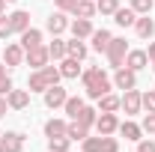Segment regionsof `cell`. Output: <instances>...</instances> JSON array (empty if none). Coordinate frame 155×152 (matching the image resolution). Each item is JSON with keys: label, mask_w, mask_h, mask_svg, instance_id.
Instances as JSON below:
<instances>
[{"label": "cell", "mask_w": 155, "mask_h": 152, "mask_svg": "<svg viewBox=\"0 0 155 152\" xmlns=\"http://www.w3.org/2000/svg\"><path fill=\"white\" fill-rule=\"evenodd\" d=\"M69 30H72V36H75V39L93 36V24H90V18H75L72 24H69Z\"/></svg>", "instance_id": "cell-14"}, {"label": "cell", "mask_w": 155, "mask_h": 152, "mask_svg": "<svg viewBox=\"0 0 155 152\" xmlns=\"http://www.w3.org/2000/svg\"><path fill=\"white\" fill-rule=\"evenodd\" d=\"M9 27H12V33H24V30L30 27V12H24V9H15V12L9 15Z\"/></svg>", "instance_id": "cell-10"}, {"label": "cell", "mask_w": 155, "mask_h": 152, "mask_svg": "<svg viewBox=\"0 0 155 152\" xmlns=\"http://www.w3.org/2000/svg\"><path fill=\"white\" fill-rule=\"evenodd\" d=\"M66 98H69V95H66V90H63L60 84H54V87H48V90H45V104H48L51 111H54V107H63V104H66Z\"/></svg>", "instance_id": "cell-6"}, {"label": "cell", "mask_w": 155, "mask_h": 152, "mask_svg": "<svg viewBox=\"0 0 155 152\" xmlns=\"http://www.w3.org/2000/svg\"><path fill=\"white\" fill-rule=\"evenodd\" d=\"M146 134H155V114H146L143 116V125H140Z\"/></svg>", "instance_id": "cell-40"}, {"label": "cell", "mask_w": 155, "mask_h": 152, "mask_svg": "<svg viewBox=\"0 0 155 152\" xmlns=\"http://www.w3.org/2000/svg\"><path fill=\"white\" fill-rule=\"evenodd\" d=\"M101 152H119V143H116V137L104 134V137H101Z\"/></svg>", "instance_id": "cell-36"}, {"label": "cell", "mask_w": 155, "mask_h": 152, "mask_svg": "<svg viewBox=\"0 0 155 152\" xmlns=\"http://www.w3.org/2000/svg\"><path fill=\"white\" fill-rule=\"evenodd\" d=\"M134 30H137V36H140V39H152V33H155V21L149 18V15H143V18L134 21Z\"/></svg>", "instance_id": "cell-18"}, {"label": "cell", "mask_w": 155, "mask_h": 152, "mask_svg": "<svg viewBox=\"0 0 155 152\" xmlns=\"http://www.w3.org/2000/svg\"><path fill=\"white\" fill-rule=\"evenodd\" d=\"M93 51H98V54H101V51H107V45H110V33H107V30H93Z\"/></svg>", "instance_id": "cell-22"}, {"label": "cell", "mask_w": 155, "mask_h": 152, "mask_svg": "<svg viewBox=\"0 0 155 152\" xmlns=\"http://www.w3.org/2000/svg\"><path fill=\"white\" fill-rule=\"evenodd\" d=\"M66 125L69 122H63V119H48L45 122V137H66Z\"/></svg>", "instance_id": "cell-26"}, {"label": "cell", "mask_w": 155, "mask_h": 152, "mask_svg": "<svg viewBox=\"0 0 155 152\" xmlns=\"http://www.w3.org/2000/svg\"><path fill=\"white\" fill-rule=\"evenodd\" d=\"M81 81H84V90L90 98H101L104 93H110V78L104 75V69H87V72H81Z\"/></svg>", "instance_id": "cell-1"}, {"label": "cell", "mask_w": 155, "mask_h": 152, "mask_svg": "<svg viewBox=\"0 0 155 152\" xmlns=\"http://www.w3.org/2000/svg\"><path fill=\"white\" fill-rule=\"evenodd\" d=\"M119 111V98L114 93H104L98 98V114H116Z\"/></svg>", "instance_id": "cell-20"}, {"label": "cell", "mask_w": 155, "mask_h": 152, "mask_svg": "<svg viewBox=\"0 0 155 152\" xmlns=\"http://www.w3.org/2000/svg\"><path fill=\"white\" fill-rule=\"evenodd\" d=\"M6 101H9L12 111H24V107L30 104V93H27V90H12V93L6 95Z\"/></svg>", "instance_id": "cell-13"}, {"label": "cell", "mask_w": 155, "mask_h": 152, "mask_svg": "<svg viewBox=\"0 0 155 152\" xmlns=\"http://www.w3.org/2000/svg\"><path fill=\"white\" fill-rule=\"evenodd\" d=\"M6 3H15V0H6Z\"/></svg>", "instance_id": "cell-48"}, {"label": "cell", "mask_w": 155, "mask_h": 152, "mask_svg": "<svg viewBox=\"0 0 155 152\" xmlns=\"http://www.w3.org/2000/svg\"><path fill=\"white\" fill-rule=\"evenodd\" d=\"M104 54H107V63H110V69H119V66H125V54H128V45H125V39L114 36Z\"/></svg>", "instance_id": "cell-2"}, {"label": "cell", "mask_w": 155, "mask_h": 152, "mask_svg": "<svg viewBox=\"0 0 155 152\" xmlns=\"http://www.w3.org/2000/svg\"><path fill=\"white\" fill-rule=\"evenodd\" d=\"M12 36V27H9V15H0V39Z\"/></svg>", "instance_id": "cell-38"}, {"label": "cell", "mask_w": 155, "mask_h": 152, "mask_svg": "<svg viewBox=\"0 0 155 152\" xmlns=\"http://www.w3.org/2000/svg\"><path fill=\"white\" fill-rule=\"evenodd\" d=\"M125 66H128L131 72H140V69H146V66H149V57H146V51H128V54H125Z\"/></svg>", "instance_id": "cell-11"}, {"label": "cell", "mask_w": 155, "mask_h": 152, "mask_svg": "<svg viewBox=\"0 0 155 152\" xmlns=\"http://www.w3.org/2000/svg\"><path fill=\"white\" fill-rule=\"evenodd\" d=\"M134 84H137V72H131L128 66H119L116 69V75H114L116 90H134Z\"/></svg>", "instance_id": "cell-3"}, {"label": "cell", "mask_w": 155, "mask_h": 152, "mask_svg": "<svg viewBox=\"0 0 155 152\" xmlns=\"http://www.w3.org/2000/svg\"><path fill=\"white\" fill-rule=\"evenodd\" d=\"M140 104H143V111L155 114V90H149V93H140Z\"/></svg>", "instance_id": "cell-34"}, {"label": "cell", "mask_w": 155, "mask_h": 152, "mask_svg": "<svg viewBox=\"0 0 155 152\" xmlns=\"http://www.w3.org/2000/svg\"><path fill=\"white\" fill-rule=\"evenodd\" d=\"M84 152H101V134L98 137H84Z\"/></svg>", "instance_id": "cell-33"}, {"label": "cell", "mask_w": 155, "mask_h": 152, "mask_svg": "<svg viewBox=\"0 0 155 152\" xmlns=\"http://www.w3.org/2000/svg\"><path fill=\"white\" fill-rule=\"evenodd\" d=\"M3 63H6V66H21V63H24V48H21V45H6Z\"/></svg>", "instance_id": "cell-15"}, {"label": "cell", "mask_w": 155, "mask_h": 152, "mask_svg": "<svg viewBox=\"0 0 155 152\" xmlns=\"http://www.w3.org/2000/svg\"><path fill=\"white\" fill-rule=\"evenodd\" d=\"M0 152H3V137H0Z\"/></svg>", "instance_id": "cell-46"}, {"label": "cell", "mask_w": 155, "mask_h": 152, "mask_svg": "<svg viewBox=\"0 0 155 152\" xmlns=\"http://www.w3.org/2000/svg\"><path fill=\"white\" fill-rule=\"evenodd\" d=\"M146 57H149V63L155 60V42H149V48H146Z\"/></svg>", "instance_id": "cell-43"}, {"label": "cell", "mask_w": 155, "mask_h": 152, "mask_svg": "<svg viewBox=\"0 0 155 152\" xmlns=\"http://www.w3.org/2000/svg\"><path fill=\"white\" fill-rule=\"evenodd\" d=\"M0 75H6V63H0Z\"/></svg>", "instance_id": "cell-45"}, {"label": "cell", "mask_w": 155, "mask_h": 152, "mask_svg": "<svg viewBox=\"0 0 155 152\" xmlns=\"http://www.w3.org/2000/svg\"><path fill=\"white\" fill-rule=\"evenodd\" d=\"M66 57H75V60H84L87 57V45L81 39L72 36V42H66Z\"/></svg>", "instance_id": "cell-24"}, {"label": "cell", "mask_w": 155, "mask_h": 152, "mask_svg": "<svg viewBox=\"0 0 155 152\" xmlns=\"http://www.w3.org/2000/svg\"><path fill=\"white\" fill-rule=\"evenodd\" d=\"M48 54H51V60H63L66 57V42L60 36H54V42L48 45Z\"/></svg>", "instance_id": "cell-28"}, {"label": "cell", "mask_w": 155, "mask_h": 152, "mask_svg": "<svg viewBox=\"0 0 155 152\" xmlns=\"http://www.w3.org/2000/svg\"><path fill=\"white\" fill-rule=\"evenodd\" d=\"M3 12H6V0H0V15H3Z\"/></svg>", "instance_id": "cell-44"}, {"label": "cell", "mask_w": 155, "mask_h": 152, "mask_svg": "<svg viewBox=\"0 0 155 152\" xmlns=\"http://www.w3.org/2000/svg\"><path fill=\"white\" fill-rule=\"evenodd\" d=\"M39 72H42V75H45V81H48V84H51V87H54V84H60V69L57 66H45V69H39Z\"/></svg>", "instance_id": "cell-32"}, {"label": "cell", "mask_w": 155, "mask_h": 152, "mask_svg": "<svg viewBox=\"0 0 155 152\" xmlns=\"http://www.w3.org/2000/svg\"><path fill=\"white\" fill-rule=\"evenodd\" d=\"M12 90H15V87H12V78H9V75H0V95H9Z\"/></svg>", "instance_id": "cell-37"}, {"label": "cell", "mask_w": 155, "mask_h": 152, "mask_svg": "<svg viewBox=\"0 0 155 152\" xmlns=\"http://www.w3.org/2000/svg\"><path fill=\"white\" fill-rule=\"evenodd\" d=\"M60 75H63V78H78V75H81V60L63 57V63H60Z\"/></svg>", "instance_id": "cell-17"}, {"label": "cell", "mask_w": 155, "mask_h": 152, "mask_svg": "<svg viewBox=\"0 0 155 152\" xmlns=\"http://www.w3.org/2000/svg\"><path fill=\"white\" fill-rule=\"evenodd\" d=\"M96 119H98V111H96V107H87V104H84V111L78 114V122H84L87 128H93V125H96Z\"/></svg>", "instance_id": "cell-27"}, {"label": "cell", "mask_w": 155, "mask_h": 152, "mask_svg": "<svg viewBox=\"0 0 155 152\" xmlns=\"http://www.w3.org/2000/svg\"><path fill=\"white\" fill-rule=\"evenodd\" d=\"M116 131L122 134L125 140H140V137H143V128H140L137 122H131V119H125V122H119V128H116Z\"/></svg>", "instance_id": "cell-16"}, {"label": "cell", "mask_w": 155, "mask_h": 152, "mask_svg": "<svg viewBox=\"0 0 155 152\" xmlns=\"http://www.w3.org/2000/svg\"><path fill=\"white\" fill-rule=\"evenodd\" d=\"M36 45H42V30H36V27H27V30L21 33V48H24V54H27L30 48H36Z\"/></svg>", "instance_id": "cell-12"}, {"label": "cell", "mask_w": 155, "mask_h": 152, "mask_svg": "<svg viewBox=\"0 0 155 152\" xmlns=\"http://www.w3.org/2000/svg\"><path fill=\"white\" fill-rule=\"evenodd\" d=\"M96 12H98V9H96V3H93V0H78L75 9H72V15H75V18H93Z\"/></svg>", "instance_id": "cell-19"}, {"label": "cell", "mask_w": 155, "mask_h": 152, "mask_svg": "<svg viewBox=\"0 0 155 152\" xmlns=\"http://www.w3.org/2000/svg\"><path fill=\"white\" fill-rule=\"evenodd\" d=\"M131 9L137 15H149L152 12V0H131Z\"/></svg>", "instance_id": "cell-35"}, {"label": "cell", "mask_w": 155, "mask_h": 152, "mask_svg": "<svg viewBox=\"0 0 155 152\" xmlns=\"http://www.w3.org/2000/svg\"><path fill=\"white\" fill-rule=\"evenodd\" d=\"M24 60H27V66H33V69H45L48 60H51V54H48L45 45H36V48H30V51L24 54Z\"/></svg>", "instance_id": "cell-4"}, {"label": "cell", "mask_w": 155, "mask_h": 152, "mask_svg": "<svg viewBox=\"0 0 155 152\" xmlns=\"http://www.w3.org/2000/svg\"><path fill=\"white\" fill-rule=\"evenodd\" d=\"M137 152H155V140L140 137V140H137Z\"/></svg>", "instance_id": "cell-39"}, {"label": "cell", "mask_w": 155, "mask_h": 152, "mask_svg": "<svg viewBox=\"0 0 155 152\" xmlns=\"http://www.w3.org/2000/svg\"><path fill=\"white\" fill-rule=\"evenodd\" d=\"M0 137H3V152H21L24 149V134L21 131H6Z\"/></svg>", "instance_id": "cell-9"}, {"label": "cell", "mask_w": 155, "mask_h": 152, "mask_svg": "<svg viewBox=\"0 0 155 152\" xmlns=\"http://www.w3.org/2000/svg\"><path fill=\"white\" fill-rule=\"evenodd\" d=\"M6 107H9V101H6V95H0V116H6Z\"/></svg>", "instance_id": "cell-42"}, {"label": "cell", "mask_w": 155, "mask_h": 152, "mask_svg": "<svg viewBox=\"0 0 155 152\" xmlns=\"http://www.w3.org/2000/svg\"><path fill=\"white\" fill-rule=\"evenodd\" d=\"M69 146H72L69 137H48V149L51 152H69Z\"/></svg>", "instance_id": "cell-30"}, {"label": "cell", "mask_w": 155, "mask_h": 152, "mask_svg": "<svg viewBox=\"0 0 155 152\" xmlns=\"http://www.w3.org/2000/svg\"><path fill=\"white\" fill-rule=\"evenodd\" d=\"M116 128H119V119H116V114H98L96 119V131L104 137V134H114Z\"/></svg>", "instance_id": "cell-7"}, {"label": "cell", "mask_w": 155, "mask_h": 152, "mask_svg": "<svg viewBox=\"0 0 155 152\" xmlns=\"http://www.w3.org/2000/svg\"><path fill=\"white\" fill-rule=\"evenodd\" d=\"M54 3H57V9H60V12H72L78 0H54Z\"/></svg>", "instance_id": "cell-41"}, {"label": "cell", "mask_w": 155, "mask_h": 152, "mask_svg": "<svg viewBox=\"0 0 155 152\" xmlns=\"http://www.w3.org/2000/svg\"><path fill=\"white\" fill-rule=\"evenodd\" d=\"M63 107H66V114L72 116V119H78V114H81V111H84V98H66V104H63Z\"/></svg>", "instance_id": "cell-29"}, {"label": "cell", "mask_w": 155, "mask_h": 152, "mask_svg": "<svg viewBox=\"0 0 155 152\" xmlns=\"http://www.w3.org/2000/svg\"><path fill=\"white\" fill-rule=\"evenodd\" d=\"M119 107H122L128 116L140 114V107H143V104H140V93H137V90H125L122 98H119Z\"/></svg>", "instance_id": "cell-5"}, {"label": "cell", "mask_w": 155, "mask_h": 152, "mask_svg": "<svg viewBox=\"0 0 155 152\" xmlns=\"http://www.w3.org/2000/svg\"><path fill=\"white\" fill-rule=\"evenodd\" d=\"M45 27H48V33H54V36H60L63 30H69V18H66V12H51L48 21H45Z\"/></svg>", "instance_id": "cell-8"}, {"label": "cell", "mask_w": 155, "mask_h": 152, "mask_svg": "<svg viewBox=\"0 0 155 152\" xmlns=\"http://www.w3.org/2000/svg\"><path fill=\"white\" fill-rule=\"evenodd\" d=\"M149 66H152V72H155V60H152V63H149Z\"/></svg>", "instance_id": "cell-47"}, {"label": "cell", "mask_w": 155, "mask_h": 152, "mask_svg": "<svg viewBox=\"0 0 155 152\" xmlns=\"http://www.w3.org/2000/svg\"><path fill=\"white\" fill-rule=\"evenodd\" d=\"M87 134H90V128H87L84 122H78V119H72V122L66 125V137H69V140H84Z\"/></svg>", "instance_id": "cell-23"}, {"label": "cell", "mask_w": 155, "mask_h": 152, "mask_svg": "<svg viewBox=\"0 0 155 152\" xmlns=\"http://www.w3.org/2000/svg\"><path fill=\"white\" fill-rule=\"evenodd\" d=\"M48 87H51V84L45 81V75H42L39 69L33 72V75H30V81H27V90H30V93H45Z\"/></svg>", "instance_id": "cell-25"}, {"label": "cell", "mask_w": 155, "mask_h": 152, "mask_svg": "<svg viewBox=\"0 0 155 152\" xmlns=\"http://www.w3.org/2000/svg\"><path fill=\"white\" fill-rule=\"evenodd\" d=\"M96 9L101 15H114L116 9H119V0H96Z\"/></svg>", "instance_id": "cell-31"}, {"label": "cell", "mask_w": 155, "mask_h": 152, "mask_svg": "<svg viewBox=\"0 0 155 152\" xmlns=\"http://www.w3.org/2000/svg\"><path fill=\"white\" fill-rule=\"evenodd\" d=\"M114 21L119 24V27H134L137 12H134V9H122V6H119V9L114 12Z\"/></svg>", "instance_id": "cell-21"}]
</instances>
